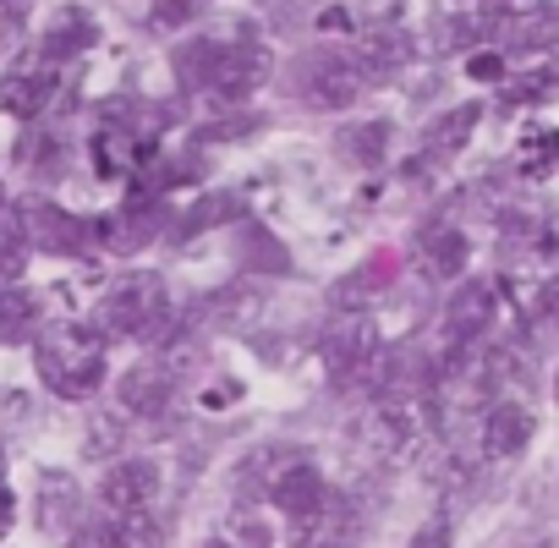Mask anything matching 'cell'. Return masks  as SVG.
I'll return each instance as SVG.
<instances>
[{"label":"cell","instance_id":"obj_1","mask_svg":"<svg viewBox=\"0 0 559 548\" xmlns=\"http://www.w3.org/2000/svg\"><path fill=\"white\" fill-rule=\"evenodd\" d=\"M269 72H274V56L258 39H187L176 50V78L187 88H203V94L225 99V105L263 88Z\"/></svg>","mask_w":559,"mask_h":548},{"label":"cell","instance_id":"obj_2","mask_svg":"<svg viewBox=\"0 0 559 548\" xmlns=\"http://www.w3.org/2000/svg\"><path fill=\"white\" fill-rule=\"evenodd\" d=\"M34 357H39V379L67 401L99 390V379H105V341H99V330H83V324L45 330Z\"/></svg>","mask_w":559,"mask_h":548},{"label":"cell","instance_id":"obj_3","mask_svg":"<svg viewBox=\"0 0 559 548\" xmlns=\"http://www.w3.org/2000/svg\"><path fill=\"white\" fill-rule=\"evenodd\" d=\"M170 324V291L159 274H121L99 297V335L116 341H159Z\"/></svg>","mask_w":559,"mask_h":548},{"label":"cell","instance_id":"obj_4","mask_svg":"<svg viewBox=\"0 0 559 548\" xmlns=\"http://www.w3.org/2000/svg\"><path fill=\"white\" fill-rule=\"evenodd\" d=\"M368 88V72L357 56H341V50H319L302 61V99L319 105V110H346L357 94Z\"/></svg>","mask_w":559,"mask_h":548},{"label":"cell","instance_id":"obj_5","mask_svg":"<svg viewBox=\"0 0 559 548\" xmlns=\"http://www.w3.org/2000/svg\"><path fill=\"white\" fill-rule=\"evenodd\" d=\"M17 230L39 252H83L88 241H99V225L94 219H78V214H67V209H56L45 198H28L17 209Z\"/></svg>","mask_w":559,"mask_h":548},{"label":"cell","instance_id":"obj_6","mask_svg":"<svg viewBox=\"0 0 559 548\" xmlns=\"http://www.w3.org/2000/svg\"><path fill=\"white\" fill-rule=\"evenodd\" d=\"M373 362H379V330H373L368 313L346 308V313L324 330V368H330L335 379H362Z\"/></svg>","mask_w":559,"mask_h":548},{"label":"cell","instance_id":"obj_7","mask_svg":"<svg viewBox=\"0 0 559 548\" xmlns=\"http://www.w3.org/2000/svg\"><path fill=\"white\" fill-rule=\"evenodd\" d=\"M357 537H362V515L335 488H330V499L308 521H292V543L297 548H357Z\"/></svg>","mask_w":559,"mask_h":548},{"label":"cell","instance_id":"obj_8","mask_svg":"<svg viewBox=\"0 0 559 548\" xmlns=\"http://www.w3.org/2000/svg\"><path fill=\"white\" fill-rule=\"evenodd\" d=\"M99 499L110 515H143L159 499V466L154 461H116L99 483Z\"/></svg>","mask_w":559,"mask_h":548},{"label":"cell","instance_id":"obj_9","mask_svg":"<svg viewBox=\"0 0 559 548\" xmlns=\"http://www.w3.org/2000/svg\"><path fill=\"white\" fill-rule=\"evenodd\" d=\"M99 45V23H94V12H83V7H61L50 23H45V34H39V61L45 67H67V61H78L83 50H94Z\"/></svg>","mask_w":559,"mask_h":548},{"label":"cell","instance_id":"obj_10","mask_svg":"<svg viewBox=\"0 0 559 548\" xmlns=\"http://www.w3.org/2000/svg\"><path fill=\"white\" fill-rule=\"evenodd\" d=\"M493 286L488 281H472V286H461L450 302H444V341L450 346H477L483 335H488V324H493Z\"/></svg>","mask_w":559,"mask_h":548},{"label":"cell","instance_id":"obj_11","mask_svg":"<svg viewBox=\"0 0 559 548\" xmlns=\"http://www.w3.org/2000/svg\"><path fill=\"white\" fill-rule=\"evenodd\" d=\"M269 499L280 504V515L308 521V515L330 499V483L319 477V466H313V461H286V466L274 472V483H269Z\"/></svg>","mask_w":559,"mask_h":548},{"label":"cell","instance_id":"obj_12","mask_svg":"<svg viewBox=\"0 0 559 548\" xmlns=\"http://www.w3.org/2000/svg\"><path fill=\"white\" fill-rule=\"evenodd\" d=\"M56 67H45L39 56H28V61H17L12 67V78L0 83V105H7V116H17V121H34L50 99H56Z\"/></svg>","mask_w":559,"mask_h":548},{"label":"cell","instance_id":"obj_13","mask_svg":"<svg viewBox=\"0 0 559 548\" xmlns=\"http://www.w3.org/2000/svg\"><path fill=\"white\" fill-rule=\"evenodd\" d=\"M526 444H532V412L515 406V401H499L483 417V455L488 461H515Z\"/></svg>","mask_w":559,"mask_h":548},{"label":"cell","instance_id":"obj_14","mask_svg":"<svg viewBox=\"0 0 559 548\" xmlns=\"http://www.w3.org/2000/svg\"><path fill=\"white\" fill-rule=\"evenodd\" d=\"M170 390H176V368L159 357V362H143V368H132L127 379H121V401H127V412H138V417H159L165 406H170Z\"/></svg>","mask_w":559,"mask_h":548},{"label":"cell","instance_id":"obj_15","mask_svg":"<svg viewBox=\"0 0 559 548\" xmlns=\"http://www.w3.org/2000/svg\"><path fill=\"white\" fill-rule=\"evenodd\" d=\"M417 263H423L428 281H461L466 274V236L455 225H433L423 236V258Z\"/></svg>","mask_w":559,"mask_h":548},{"label":"cell","instance_id":"obj_16","mask_svg":"<svg viewBox=\"0 0 559 548\" xmlns=\"http://www.w3.org/2000/svg\"><path fill=\"white\" fill-rule=\"evenodd\" d=\"M477 121H483V105H455L450 116H439L428 127V138H423V159H455L472 143Z\"/></svg>","mask_w":559,"mask_h":548},{"label":"cell","instance_id":"obj_17","mask_svg":"<svg viewBox=\"0 0 559 548\" xmlns=\"http://www.w3.org/2000/svg\"><path fill=\"white\" fill-rule=\"evenodd\" d=\"M406 56H412V34H406L401 23H390V28L379 23V28L362 39V56H357V61H362V72L373 78V72H395V67H406Z\"/></svg>","mask_w":559,"mask_h":548},{"label":"cell","instance_id":"obj_18","mask_svg":"<svg viewBox=\"0 0 559 548\" xmlns=\"http://www.w3.org/2000/svg\"><path fill=\"white\" fill-rule=\"evenodd\" d=\"M34 330H39V297L7 286L0 291V346H23Z\"/></svg>","mask_w":559,"mask_h":548},{"label":"cell","instance_id":"obj_19","mask_svg":"<svg viewBox=\"0 0 559 548\" xmlns=\"http://www.w3.org/2000/svg\"><path fill=\"white\" fill-rule=\"evenodd\" d=\"M390 281H395V258H390V252H373L357 274H346V281L335 286V297H341L346 308H357V302H368V291H384Z\"/></svg>","mask_w":559,"mask_h":548},{"label":"cell","instance_id":"obj_20","mask_svg":"<svg viewBox=\"0 0 559 548\" xmlns=\"http://www.w3.org/2000/svg\"><path fill=\"white\" fill-rule=\"evenodd\" d=\"M521 170L532 181H543V176L559 170V127H526L521 132Z\"/></svg>","mask_w":559,"mask_h":548},{"label":"cell","instance_id":"obj_21","mask_svg":"<svg viewBox=\"0 0 559 548\" xmlns=\"http://www.w3.org/2000/svg\"><path fill=\"white\" fill-rule=\"evenodd\" d=\"M39 515H45L50 532L67 526V521L78 515V488H72V477H61V472L45 477V488H39Z\"/></svg>","mask_w":559,"mask_h":548},{"label":"cell","instance_id":"obj_22","mask_svg":"<svg viewBox=\"0 0 559 548\" xmlns=\"http://www.w3.org/2000/svg\"><path fill=\"white\" fill-rule=\"evenodd\" d=\"M335 143H341V154H352L357 165H373V159L384 154V143H390V127H384V121H362V127H346Z\"/></svg>","mask_w":559,"mask_h":548},{"label":"cell","instance_id":"obj_23","mask_svg":"<svg viewBox=\"0 0 559 548\" xmlns=\"http://www.w3.org/2000/svg\"><path fill=\"white\" fill-rule=\"evenodd\" d=\"M121 439H127V428H121V417H110V412H99V417L88 422V439H83V450H88V455H110V450H121Z\"/></svg>","mask_w":559,"mask_h":548},{"label":"cell","instance_id":"obj_24","mask_svg":"<svg viewBox=\"0 0 559 548\" xmlns=\"http://www.w3.org/2000/svg\"><path fill=\"white\" fill-rule=\"evenodd\" d=\"M198 12H203V0H148V17L159 28H187Z\"/></svg>","mask_w":559,"mask_h":548},{"label":"cell","instance_id":"obj_25","mask_svg":"<svg viewBox=\"0 0 559 548\" xmlns=\"http://www.w3.org/2000/svg\"><path fill=\"white\" fill-rule=\"evenodd\" d=\"M559 88V72H532L526 83H510L504 88V105H532V99H548Z\"/></svg>","mask_w":559,"mask_h":548},{"label":"cell","instance_id":"obj_26","mask_svg":"<svg viewBox=\"0 0 559 548\" xmlns=\"http://www.w3.org/2000/svg\"><path fill=\"white\" fill-rule=\"evenodd\" d=\"M23 263H28V236L0 230V274H23Z\"/></svg>","mask_w":559,"mask_h":548},{"label":"cell","instance_id":"obj_27","mask_svg":"<svg viewBox=\"0 0 559 548\" xmlns=\"http://www.w3.org/2000/svg\"><path fill=\"white\" fill-rule=\"evenodd\" d=\"M23 34V0H0V50H12Z\"/></svg>","mask_w":559,"mask_h":548},{"label":"cell","instance_id":"obj_28","mask_svg":"<svg viewBox=\"0 0 559 548\" xmlns=\"http://www.w3.org/2000/svg\"><path fill=\"white\" fill-rule=\"evenodd\" d=\"M537 319H543L548 330H559V274H554V281L537 291Z\"/></svg>","mask_w":559,"mask_h":548},{"label":"cell","instance_id":"obj_29","mask_svg":"<svg viewBox=\"0 0 559 548\" xmlns=\"http://www.w3.org/2000/svg\"><path fill=\"white\" fill-rule=\"evenodd\" d=\"M412 548H450V521H444V515H433V521L412 537Z\"/></svg>","mask_w":559,"mask_h":548},{"label":"cell","instance_id":"obj_30","mask_svg":"<svg viewBox=\"0 0 559 548\" xmlns=\"http://www.w3.org/2000/svg\"><path fill=\"white\" fill-rule=\"evenodd\" d=\"M472 72H477L483 83H499V78H504V56H472Z\"/></svg>","mask_w":559,"mask_h":548},{"label":"cell","instance_id":"obj_31","mask_svg":"<svg viewBox=\"0 0 559 548\" xmlns=\"http://www.w3.org/2000/svg\"><path fill=\"white\" fill-rule=\"evenodd\" d=\"M12 510H17V504H12V493H7V483H0V532H7V526H12Z\"/></svg>","mask_w":559,"mask_h":548},{"label":"cell","instance_id":"obj_32","mask_svg":"<svg viewBox=\"0 0 559 548\" xmlns=\"http://www.w3.org/2000/svg\"><path fill=\"white\" fill-rule=\"evenodd\" d=\"M203 548H230V543H219V537H214V543H203Z\"/></svg>","mask_w":559,"mask_h":548},{"label":"cell","instance_id":"obj_33","mask_svg":"<svg viewBox=\"0 0 559 548\" xmlns=\"http://www.w3.org/2000/svg\"><path fill=\"white\" fill-rule=\"evenodd\" d=\"M554 406H559V373H554Z\"/></svg>","mask_w":559,"mask_h":548},{"label":"cell","instance_id":"obj_34","mask_svg":"<svg viewBox=\"0 0 559 548\" xmlns=\"http://www.w3.org/2000/svg\"><path fill=\"white\" fill-rule=\"evenodd\" d=\"M0 209H7V187H0Z\"/></svg>","mask_w":559,"mask_h":548},{"label":"cell","instance_id":"obj_35","mask_svg":"<svg viewBox=\"0 0 559 548\" xmlns=\"http://www.w3.org/2000/svg\"><path fill=\"white\" fill-rule=\"evenodd\" d=\"M466 7H472V0H466Z\"/></svg>","mask_w":559,"mask_h":548}]
</instances>
